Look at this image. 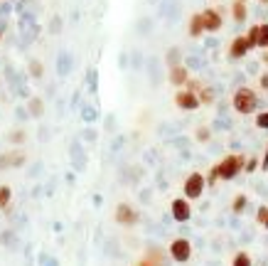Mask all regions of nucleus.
Returning <instances> with one entry per match:
<instances>
[{"instance_id":"7","label":"nucleus","mask_w":268,"mask_h":266,"mask_svg":"<svg viewBox=\"0 0 268 266\" xmlns=\"http://www.w3.org/2000/svg\"><path fill=\"white\" fill-rule=\"evenodd\" d=\"M251 50H254V47H251L248 37H246V35H236V37L232 40V45H229V57L232 59H244Z\"/></svg>"},{"instance_id":"17","label":"nucleus","mask_w":268,"mask_h":266,"mask_svg":"<svg viewBox=\"0 0 268 266\" xmlns=\"http://www.w3.org/2000/svg\"><path fill=\"white\" fill-rule=\"evenodd\" d=\"M258 47H261V50H268V23L258 25Z\"/></svg>"},{"instance_id":"15","label":"nucleus","mask_w":268,"mask_h":266,"mask_svg":"<svg viewBox=\"0 0 268 266\" xmlns=\"http://www.w3.org/2000/svg\"><path fill=\"white\" fill-rule=\"evenodd\" d=\"M10 200H12L10 185H0V209H5V207L10 205Z\"/></svg>"},{"instance_id":"11","label":"nucleus","mask_w":268,"mask_h":266,"mask_svg":"<svg viewBox=\"0 0 268 266\" xmlns=\"http://www.w3.org/2000/svg\"><path fill=\"white\" fill-rule=\"evenodd\" d=\"M25 160H28V155L22 150H10V153L0 155V168H20Z\"/></svg>"},{"instance_id":"22","label":"nucleus","mask_w":268,"mask_h":266,"mask_svg":"<svg viewBox=\"0 0 268 266\" xmlns=\"http://www.w3.org/2000/svg\"><path fill=\"white\" fill-rule=\"evenodd\" d=\"M256 128H264V131H268V111H264V114H256Z\"/></svg>"},{"instance_id":"32","label":"nucleus","mask_w":268,"mask_h":266,"mask_svg":"<svg viewBox=\"0 0 268 266\" xmlns=\"http://www.w3.org/2000/svg\"><path fill=\"white\" fill-rule=\"evenodd\" d=\"M264 227H266V229H268V222H266V224H264Z\"/></svg>"},{"instance_id":"21","label":"nucleus","mask_w":268,"mask_h":266,"mask_svg":"<svg viewBox=\"0 0 268 266\" xmlns=\"http://www.w3.org/2000/svg\"><path fill=\"white\" fill-rule=\"evenodd\" d=\"M200 143H207L209 138H212V133H209V128L207 126H202V128H197V136H194Z\"/></svg>"},{"instance_id":"31","label":"nucleus","mask_w":268,"mask_h":266,"mask_svg":"<svg viewBox=\"0 0 268 266\" xmlns=\"http://www.w3.org/2000/svg\"><path fill=\"white\" fill-rule=\"evenodd\" d=\"M261 3H266V5H268V0H261Z\"/></svg>"},{"instance_id":"2","label":"nucleus","mask_w":268,"mask_h":266,"mask_svg":"<svg viewBox=\"0 0 268 266\" xmlns=\"http://www.w3.org/2000/svg\"><path fill=\"white\" fill-rule=\"evenodd\" d=\"M232 106H234L236 114L248 116V114H254L258 109V94L248 87H238L234 91V96H232Z\"/></svg>"},{"instance_id":"16","label":"nucleus","mask_w":268,"mask_h":266,"mask_svg":"<svg viewBox=\"0 0 268 266\" xmlns=\"http://www.w3.org/2000/svg\"><path fill=\"white\" fill-rule=\"evenodd\" d=\"M246 205H248V197H246V195H236L234 202H232V212H234V214H241V212L246 209Z\"/></svg>"},{"instance_id":"19","label":"nucleus","mask_w":268,"mask_h":266,"mask_svg":"<svg viewBox=\"0 0 268 266\" xmlns=\"http://www.w3.org/2000/svg\"><path fill=\"white\" fill-rule=\"evenodd\" d=\"M246 37H248V42H251V47L256 50L258 47V25H254V28L246 32Z\"/></svg>"},{"instance_id":"9","label":"nucleus","mask_w":268,"mask_h":266,"mask_svg":"<svg viewBox=\"0 0 268 266\" xmlns=\"http://www.w3.org/2000/svg\"><path fill=\"white\" fill-rule=\"evenodd\" d=\"M202 20H204V30H207V32H219V30H222V25H224L222 13H219V10H214V8L202 10Z\"/></svg>"},{"instance_id":"1","label":"nucleus","mask_w":268,"mask_h":266,"mask_svg":"<svg viewBox=\"0 0 268 266\" xmlns=\"http://www.w3.org/2000/svg\"><path fill=\"white\" fill-rule=\"evenodd\" d=\"M244 168H246V158H244L241 153H229L222 163H216V165L209 170L207 182L209 185H214L216 180H234Z\"/></svg>"},{"instance_id":"12","label":"nucleus","mask_w":268,"mask_h":266,"mask_svg":"<svg viewBox=\"0 0 268 266\" xmlns=\"http://www.w3.org/2000/svg\"><path fill=\"white\" fill-rule=\"evenodd\" d=\"M202 32H207V30H204V20H202V13L190 15V23H187V35L197 40V37H202Z\"/></svg>"},{"instance_id":"30","label":"nucleus","mask_w":268,"mask_h":266,"mask_svg":"<svg viewBox=\"0 0 268 266\" xmlns=\"http://www.w3.org/2000/svg\"><path fill=\"white\" fill-rule=\"evenodd\" d=\"M0 42H2V30H0Z\"/></svg>"},{"instance_id":"18","label":"nucleus","mask_w":268,"mask_h":266,"mask_svg":"<svg viewBox=\"0 0 268 266\" xmlns=\"http://www.w3.org/2000/svg\"><path fill=\"white\" fill-rule=\"evenodd\" d=\"M232 266H251V256L246 251H238L236 256L232 259Z\"/></svg>"},{"instance_id":"20","label":"nucleus","mask_w":268,"mask_h":266,"mask_svg":"<svg viewBox=\"0 0 268 266\" xmlns=\"http://www.w3.org/2000/svg\"><path fill=\"white\" fill-rule=\"evenodd\" d=\"M42 72H44L42 62H37V59H34V62H30V74L34 77V79H40V77H42Z\"/></svg>"},{"instance_id":"4","label":"nucleus","mask_w":268,"mask_h":266,"mask_svg":"<svg viewBox=\"0 0 268 266\" xmlns=\"http://www.w3.org/2000/svg\"><path fill=\"white\" fill-rule=\"evenodd\" d=\"M175 106L182 109V111H197V109L202 106V101H200V96H197L192 89H178V94H175Z\"/></svg>"},{"instance_id":"33","label":"nucleus","mask_w":268,"mask_h":266,"mask_svg":"<svg viewBox=\"0 0 268 266\" xmlns=\"http://www.w3.org/2000/svg\"><path fill=\"white\" fill-rule=\"evenodd\" d=\"M244 3H246V0H244Z\"/></svg>"},{"instance_id":"26","label":"nucleus","mask_w":268,"mask_h":266,"mask_svg":"<svg viewBox=\"0 0 268 266\" xmlns=\"http://www.w3.org/2000/svg\"><path fill=\"white\" fill-rule=\"evenodd\" d=\"M10 141H12V143H20V141H25V133H22V131H12Z\"/></svg>"},{"instance_id":"14","label":"nucleus","mask_w":268,"mask_h":266,"mask_svg":"<svg viewBox=\"0 0 268 266\" xmlns=\"http://www.w3.org/2000/svg\"><path fill=\"white\" fill-rule=\"evenodd\" d=\"M197 96H200L202 106H209V104H214V89H209L207 84H202V87H200V91H197Z\"/></svg>"},{"instance_id":"6","label":"nucleus","mask_w":268,"mask_h":266,"mask_svg":"<svg viewBox=\"0 0 268 266\" xmlns=\"http://www.w3.org/2000/svg\"><path fill=\"white\" fill-rule=\"evenodd\" d=\"M114 217H116V222H118V224H123V227H133V224L140 219V217H138V212L128 205V202H120V205H116V214H114Z\"/></svg>"},{"instance_id":"23","label":"nucleus","mask_w":268,"mask_h":266,"mask_svg":"<svg viewBox=\"0 0 268 266\" xmlns=\"http://www.w3.org/2000/svg\"><path fill=\"white\" fill-rule=\"evenodd\" d=\"M256 222H258V224H266L268 222V207H258V212H256Z\"/></svg>"},{"instance_id":"13","label":"nucleus","mask_w":268,"mask_h":266,"mask_svg":"<svg viewBox=\"0 0 268 266\" xmlns=\"http://www.w3.org/2000/svg\"><path fill=\"white\" fill-rule=\"evenodd\" d=\"M246 15H248L246 3H244V0H234V5H232V18H234V23H244Z\"/></svg>"},{"instance_id":"28","label":"nucleus","mask_w":268,"mask_h":266,"mask_svg":"<svg viewBox=\"0 0 268 266\" xmlns=\"http://www.w3.org/2000/svg\"><path fill=\"white\" fill-rule=\"evenodd\" d=\"M258 87L264 89V91H268V72H266V74H261V77H258Z\"/></svg>"},{"instance_id":"29","label":"nucleus","mask_w":268,"mask_h":266,"mask_svg":"<svg viewBox=\"0 0 268 266\" xmlns=\"http://www.w3.org/2000/svg\"><path fill=\"white\" fill-rule=\"evenodd\" d=\"M261 168H264V170H268V150H266V155H264V163H261Z\"/></svg>"},{"instance_id":"10","label":"nucleus","mask_w":268,"mask_h":266,"mask_svg":"<svg viewBox=\"0 0 268 266\" xmlns=\"http://www.w3.org/2000/svg\"><path fill=\"white\" fill-rule=\"evenodd\" d=\"M168 79H170V84H172V87L184 89L187 87V82H190L192 77H190V72H187V67H184V64H175V67H170V77H168Z\"/></svg>"},{"instance_id":"5","label":"nucleus","mask_w":268,"mask_h":266,"mask_svg":"<svg viewBox=\"0 0 268 266\" xmlns=\"http://www.w3.org/2000/svg\"><path fill=\"white\" fill-rule=\"evenodd\" d=\"M170 256H172V261H178V264H184V261H190L192 259V244H190V239H172V244H170Z\"/></svg>"},{"instance_id":"25","label":"nucleus","mask_w":268,"mask_h":266,"mask_svg":"<svg viewBox=\"0 0 268 266\" xmlns=\"http://www.w3.org/2000/svg\"><path fill=\"white\" fill-rule=\"evenodd\" d=\"M256 168H258V158H248V160H246V168H244V170H246V173H254Z\"/></svg>"},{"instance_id":"24","label":"nucleus","mask_w":268,"mask_h":266,"mask_svg":"<svg viewBox=\"0 0 268 266\" xmlns=\"http://www.w3.org/2000/svg\"><path fill=\"white\" fill-rule=\"evenodd\" d=\"M30 111H32V116H40V114H42V101H40V99H32L30 101Z\"/></svg>"},{"instance_id":"3","label":"nucleus","mask_w":268,"mask_h":266,"mask_svg":"<svg viewBox=\"0 0 268 266\" xmlns=\"http://www.w3.org/2000/svg\"><path fill=\"white\" fill-rule=\"evenodd\" d=\"M204 187H207V177L202 173H190L187 180H184V185H182V192H184L187 200H200Z\"/></svg>"},{"instance_id":"8","label":"nucleus","mask_w":268,"mask_h":266,"mask_svg":"<svg viewBox=\"0 0 268 266\" xmlns=\"http://www.w3.org/2000/svg\"><path fill=\"white\" fill-rule=\"evenodd\" d=\"M170 212H172V219H175V222H187V219L192 217V207H190V200H187V197H178V200H172Z\"/></svg>"},{"instance_id":"27","label":"nucleus","mask_w":268,"mask_h":266,"mask_svg":"<svg viewBox=\"0 0 268 266\" xmlns=\"http://www.w3.org/2000/svg\"><path fill=\"white\" fill-rule=\"evenodd\" d=\"M168 62H170V67H175V64H180V62H178V50H175V47L170 50V55H168Z\"/></svg>"}]
</instances>
